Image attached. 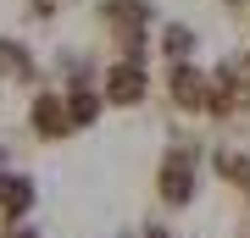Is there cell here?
<instances>
[{
	"label": "cell",
	"mask_w": 250,
	"mask_h": 238,
	"mask_svg": "<svg viewBox=\"0 0 250 238\" xmlns=\"http://www.w3.org/2000/svg\"><path fill=\"white\" fill-rule=\"evenodd\" d=\"M161 200L167 205H189L195 200V150H172L161 166Z\"/></svg>",
	"instance_id": "6da1fadb"
},
{
	"label": "cell",
	"mask_w": 250,
	"mask_h": 238,
	"mask_svg": "<svg viewBox=\"0 0 250 238\" xmlns=\"http://www.w3.org/2000/svg\"><path fill=\"white\" fill-rule=\"evenodd\" d=\"M145 94H150V78H145V67L123 55V61L106 72V100H111V106H139Z\"/></svg>",
	"instance_id": "7a4b0ae2"
},
{
	"label": "cell",
	"mask_w": 250,
	"mask_h": 238,
	"mask_svg": "<svg viewBox=\"0 0 250 238\" xmlns=\"http://www.w3.org/2000/svg\"><path fill=\"white\" fill-rule=\"evenodd\" d=\"M172 100H178L184 111H200V106H211V78L178 61V67H172Z\"/></svg>",
	"instance_id": "3957f363"
},
{
	"label": "cell",
	"mask_w": 250,
	"mask_h": 238,
	"mask_svg": "<svg viewBox=\"0 0 250 238\" xmlns=\"http://www.w3.org/2000/svg\"><path fill=\"white\" fill-rule=\"evenodd\" d=\"M34 128L45 133V139H62V133L72 128L67 100H62V94H39V100H34Z\"/></svg>",
	"instance_id": "277c9868"
},
{
	"label": "cell",
	"mask_w": 250,
	"mask_h": 238,
	"mask_svg": "<svg viewBox=\"0 0 250 238\" xmlns=\"http://www.w3.org/2000/svg\"><path fill=\"white\" fill-rule=\"evenodd\" d=\"M28 205H34V183L17 177V172H0V211H6V216H22Z\"/></svg>",
	"instance_id": "5b68a950"
},
{
	"label": "cell",
	"mask_w": 250,
	"mask_h": 238,
	"mask_svg": "<svg viewBox=\"0 0 250 238\" xmlns=\"http://www.w3.org/2000/svg\"><path fill=\"white\" fill-rule=\"evenodd\" d=\"M0 72H6V78H17V83H34V78H39L28 44H11V39H0Z\"/></svg>",
	"instance_id": "8992f818"
},
{
	"label": "cell",
	"mask_w": 250,
	"mask_h": 238,
	"mask_svg": "<svg viewBox=\"0 0 250 238\" xmlns=\"http://www.w3.org/2000/svg\"><path fill=\"white\" fill-rule=\"evenodd\" d=\"M95 111H100V94H89V89H67V116H72V128H83Z\"/></svg>",
	"instance_id": "52a82bcc"
},
{
	"label": "cell",
	"mask_w": 250,
	"mask_h": 238,
	"mask_svg": "<svg viewBox=\"0 0 250 238\" xmlns=\"http://www.w3.org/2000/svg\"><path fill=\"white\" fill-rule=\"evenodd\" d=\"M161 50H167L172 61H184V55L195 50V34H189L184 22H172V28H161Z\"/></svg>",
	"instance_id": "ba28073f"
},
{
	"label": "cell",
	"mask_w": 250,
	"mask_h": 238,
	"mask_svg": "<svg viewBox=\"0 0 250 238\" xmlns=\"http://www.w3.org/2000/svg\"><path fill=\"white\" fill-rule=\"evenodd\" d=\"M145 238H167V233H161V227H150V233H145Z\"/></svg>",
	"instance_id": "9c48e42d"
},
{
	"label": "cell",
	"mask_w": 250,
	"mask_h": 238,
	"mask_svg": "<svg viewBox=\"0 0 250 238\" xmlns=\"http://www.w3.org/2000/svg\"><path fill=\"white\" fill-rule=\"evenodd\" d=\"M223 6H245V0H223Z\"/></svg>",
	"instance_id": "30bf717a"
},
{
	"label": "cell",
	"mask_w": 250,
	"mask_h": 238,
	"mask_svg": "<svg viewBox=\"0 0 250 238\" xmlns=\"http://www.w3.org/2000/svg\"><path fill=\"white\" fill-rule=\"evenodd\" d=\"M11 238H34V233H11Z\"/></svg>",
	"instance_id": "8fae6325"
}]
</instances>
